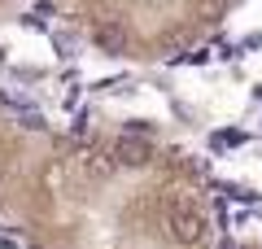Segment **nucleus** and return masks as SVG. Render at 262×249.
Segmentation results:
<instances>
[{
  "mask_svg": "<svg viewBox=\"0 0 262 249\" xmlns=\"http://www.w3.org/2000/svg\"><path fill=\"white\" fill-rule=\"evenodd\" d=\"M114 171H118V157H114V153H92V157H88V175H92V179H110Z\"/></svg>",
  "mask_w": 262,
  "mask_h": 249,
  "instance_id": "nucleus-4",
  "label": "nucleus"
},
{
  "mask_svg": "<svg viewBox=\"0 0 262 249\" xmlns=\"http://www.w3.org/2000/svg\"><path fill=\"white\" fill-rule=\"evenodd\" d=\"M166 232H170L175 245H201V240H206V219H201L192 205H170Z\"/></svg>",
  "mask_w": 262,
  "mask_h": 249,
  "instance_id": "nucleus-1",
  "label": "nucleus"
},
{
  "mask_svg": "<svg viewBox=\"0 0 262 249\" xmlns=\"http://www.w3.org/2000/svg\"><path fill=\"white\" fill-rule=\"evenodd\" d=\"M223 249H232V245H223Z\"/></svg>",
  "mask_w": 262,
  "mask_h": 249,
  "instance_id": "nucleus-5",
  "label": "nucleus"
},
{
  "mask_svg": "<svg viewBox=\"0 0 262 249\" xmlns=\"http://www.w3.org/2000/svg\"><path fill=\"white\" fill-rule=\"evenodd\" d=\"M92 39L96 48H105V53H127V31H122V22H96L92 27Z\"/></svg>",
  "mask_w": 262,
  "mask_h": 249,
  "instance_id": "nucleus-3",
  "label": "nucleus"
},
{
  "mask_svg": "<svg viewBox=\"0 0 262 249\" xmlns=\"http://www.w3.org/2000/svg\"><path fill=\"white\" fill-rule=\"evenodd\" d=\"M114 157H118V166H127V171H140V166L153 162V144L144 136H122L118 144H114Z\"/></svg>",
  "mask_w": 262,
  "mask_h": 249,
  "instance_id": "nucleus-2",
  "label": "nucleus"
}]
</instances>
